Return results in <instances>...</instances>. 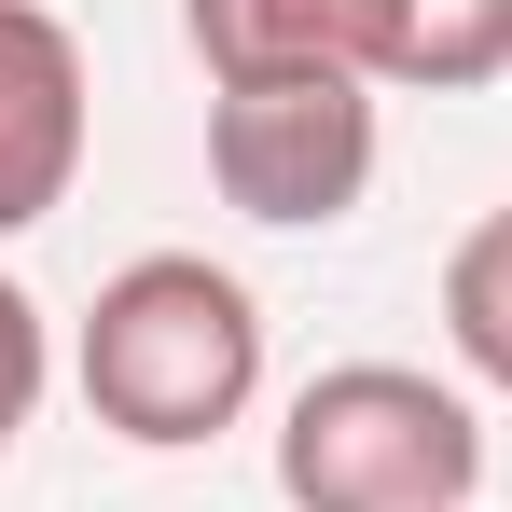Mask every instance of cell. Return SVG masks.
Listing matches in <instances>:
<instances>
[{
    "label": "cell",
    "instance_id": "ba28073f",
    "mask_svg": "<svg viewBox=\"0 0 512 512\" xmlns=\"http://www.w3.org/2000/svg\"><path fill=\"white\" fill-rule=\"evenodd\" d=\"M42 388H56V333H42V305L0 277V457L28 443V416H42Z\"/></svg>",
    "mask_w": 512,
    "mask_h": 512
},
{
    "label": "cell",
    "instance_id": "5b68a950",
    "mask_svg": "<svg viewBox=\"0 0 512 512\" xmlns=\"http://www.w3.org/2000/svg\"><path fill=\"white\" fill-rule=\"evenodd\" d=\"M84 180V42L42 0H0V236L56 222Z\"/></svg>",
    "mask_w": 512,
    "mask_h": 512
},
{
    "label": "cell",
    "instance_id": "6da1fadb",
    "mask_svg": "<svg viewBox=\"0 0 512 512\" xmlns=\"http://www.w3.org/2000/svg\"><path fill=\"white\" fill-rule=\"evenodd\" d=\"M70 374H84L111 443L194 457V443H222L263 402V305H250V277L208 263V250H139V263L97 277L84 333H70Z\"/></svg>",
    "mask_w": 512,
    "mask_h": 512
},
{
    "label": "cell",
    "instance_id": "52a82bcc",
    "mask_svg": "<svg viewBox=\"0 0 512 512\" xmlns=\"http://www.w3.org/2000/svg\"><path fill=\"white\" fill-rule=\"evenodd\" d=\"M443 333H457V360H471L485 388H512V208H485V222L443 250Z\"/></svg>",
    "mask_w": 512,
    "mask_h": 512
},
{
    "label": "cell",
    "instance_id": "8992f818",
    "mask_svg": "<svg viewBox=\"0 0 512 512\" xmlns=\"http://www.w3.org/2000/svg\"><path fill=\"white\" fill-rule=\"evenodd\" d=\"M388 84L402 97H485V84H512V0H402Z\"/></svg>",
    "mask_w": 512,
    "mask_h": 512
},
{
    "label": "cell",
    "instance_id": "7a4b0ae2",
    "mask_svg": "<svg viewBox=\"0 0 512 512\" xmlns=\"http://www.w3.org/2000/svg\"><path fill=\"white\" fill-rule=\"evenodd\" d=\"M485 416L416 360H333L277 416V499L291 512H471Z\"/></svg>",
    "mask_w": 512,
    "mask_h": 512
},
{
    "label": "cell",
    "instance_id": "277c9868",
    "mask_svg": "<svg viewBox=\"0 0 512 512\" xmlns=\"http://www.w3.org/2000/svg\"><path fill=\"white\" fill-rule=\"evenodd\" d=\"M180 42L208 84H388L402 0H180Z\"/></svg>",
    "mask_w": 512,
    "mask_h": 512
},
{
    "label": "cell",
    "instance_id": "3957f363",
    "mask_svg": "<svg viewBox=\"0 0 512 512\" xmlns=\"http://www.w3.org/2000/svg\"><path fill=\"white\" fill-rule=\"evenodd\" d=\"M374 84H208V180L236 222L277 236H333L346 208L374 194Z\"/></svg>",
    "mask_w": 512,
    "mask_h": 512
}]
</instances>
